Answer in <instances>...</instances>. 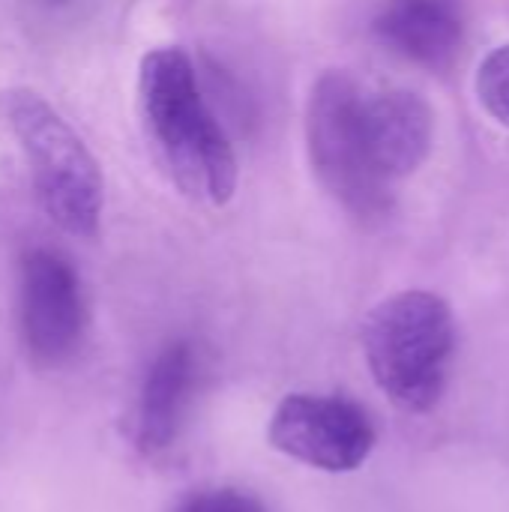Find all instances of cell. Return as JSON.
Here are the masks:
<instances>
[{"label":"cell","mask_w":509,"mask_h":512,"mask_svg":"<svg viewBox=\"0 0 509 512\" xmlns=\"http://www.w3.org/2000/svg\"><path fill=\"white\" fill-rule=\"evenodd\" d=\"M138 108L147 141L174 186L207 204L231 201L237 159L204 102L195 66L183 48H153L138 72Z\"/></svg>","instance_id":"6da1fadb"},{"label":"cell","mask_w":509,"mask_h":512,"mask_svg":"<svg viewBox=\"0 0 509 512\" xmlns=\"http://www.w3.org/2000/svg\"><path fill=\"white\" fill-rule=\"evenodd\" d=\"M363 351L381 393L408 414L432 411L447 387L456 321L432 291H402L363 321Z\"/></svg>","instance_id":"7a4b0ae2"},{"label":"cell","mask_w":509,"mask_h":512,"mask_svg":"<svg viewBox=\"0 0 509 512\" xmlns=\"http://www.w3.org/2000/svg\"><path fill=\"white\" fill-rule=\"evenodd\" d=\"M0 111L27 156L33 192L45 216L75 237H96L105 183L96 156L78 132L30 87L6 90Z\"/></svg>","instance_id":"3957f363"},{"label":"cell","mask_w":509,"mask_h":512,"mask_svg":"<svg viewBox=\"0 0 509 512\" xmlns=\"http://www.w3.org/2000/svg\"><path fill=\"white\" fill-rule=\"evenodd\" d=\"M366 93L345 72L315 81L306 108L309 159L321 183L354 216L372 219L390 210V180L378 174L363 129Z\"/></svg>","instance_id":"277c9868"},{"label":"cell","mask_w":509,"mask_h":512,"mask_svg":"<svg viewBox=\"0 0 509 512\" xmlns=\"http://www.w3.org/2000/svg\"><path fill=\"white\" fill-rule=\"evenodd\" d=\"M375 441L369 414L339 396L291 393L270 420V444L279 453L327 474L357 471Z\"/></svg>","instance_id":"5b68a950"},{"label":"cell","mask_w":509,"mask_h":512,"mask_svg":"<svg viewBox=\"0 0 509 512\" xmlns=\"http://www.w3.org/2000/svg\"><path fill=\"white\" fill-rule=\"evenodd\" d=\"M87 321L84 294L69 261L33 249L21 261V330L42 363H60L81 342Z\"/></svg>","instance_id":"8992f818"},{"label":"cell","mask_w":509,"mask_h":512,"mask_svg":"<svg viewBox=\"0 0 509 512\" xmlns=\"http://www.w3.org/2000/svg\"><path fill=\"white\" fill-rule=\"evenodd\" d=\"M363 129L372 165L384 180H396L420 168L429 156L435 117L429 105L411 90H387L366 96Z\"/></svg>","instance_id":"52a82bcc"},{"label":"cell","mask_w":509,"mask_h":512,"mask_svg":"<svg viewBox=\"0 0 509 512\" xmlns=\"http://www.w3.org/2000/svg\"><path fill=\"white\" fill-rule=\"evenodd\" d=\"M378 36L405 60L420 66H450L465 42L462 0H384L375 18Z\"/></svg>","instance_id":"ba28073f"},{"label":"cell","mask_w":509,"mask_h":512,"mask_svg":"<svg viewBox=\"0 0 509 512\" xmlns=\"http://www.w3.org/2000/svg\"><path fill=\"white\" fill-rule=\"evenodd\" d=\"M198 369L192 342H171L153 360L138 402V441L144 450L156 453L174 444L198 384Z\"/></svg>","instance_id":"9c48e42d"},{"label":"cell","mask_w":509,"mask_h":512,"mask_svg":"<svg viewBox=\"0 0 509 512\" xmlns=\"http://www.w3.org/2000/svg\"><path fill=\"white\" fill-rule=\"evenodd\" d=\"M477 93L483 108L498 120L509 126V45L495 48L477 72Z\"/></svg>","instance_id":"30bf717a"},{"label":"cell","mask_w":509,"mask_h":512,"mask_svg":"<svg viewBox=\"0 0 509 512\" xmlns=\"http://www.w3.org/2000/svg\"><path fill=\"white\" fill-rule=\"evenodd\" d=\"M174 512H267V507L240 489H213L186 498Z\"/></svg>","instance_id":"8fae6325"}]
</instances>
